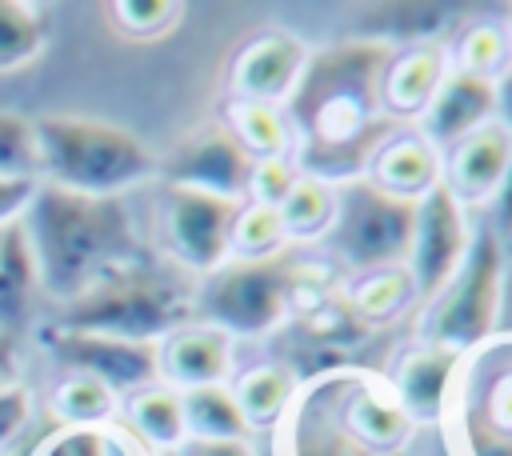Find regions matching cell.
Here are the masks:
<instances>
[{
  "label": "cell",
  "mask_w": 512,
  "mask_h": 456,
  "mask_svg": "<svg viewBox=\"0 0 512 456\" xmlns=\"http://www.w3.org/2000/svg\"><path fill=\"white\" fill-rule=\"evenodd\" d=\"M392 48L372 40H332L312 48L308 72L288 104V116L300 132L296 164L332 184H344L340 156L360 176L368 148L388 128L380 112V76Z\"/></svg>",
  "instance_id": "cell-1"
},
{
  "label": "cell",
  "mask_w": 512,
  "mask_h": 456,
  "mask_svg": "<svg viewBox=\"0 0 512 456\" xmlns=\"http://www.w3.org/2000/svg\"><path fill=\"white\" fill-rule=\"evenodd\" d=\"M20 228L32 244L44 300L56 308L156 256L128 196H80L40 184L28 212L20 216Z\"/></svg>",
  "instance_id": "cell-2"
},
{
  "label": "cell",
  "mask_w": 512,
  "mask_h": 456,
  "mask_svg": "<svg viewBox=\"0 0 512 456\" xmlns=\"http://www.w3.org/2000/svg\"><path fill=\"white\" fill-rule=\"evenodd\" d=\"M40 184L80 196H128L160 184L164 156L128 124L104 116H32Z\"/></svg>",
  "instance_id": "cell-3"
},
{
  "label": "cell",
  "mask_w": 512,
  "mask_h": 456,
  "mask_svg": "<svg viewBox=\"0 0 512 456\" xmlns=\"http://www.w3.org/2000/svg\"><path fill=\"white\" fill-rule=\"evenodd\" d=\"M188 320H196V280L172 268L168 260L152 256L144 264H132L100 280L80 300L56 308L48 324L68 328V332L160 344Z\"/></svg>",
  "instance_id": "cell-4"
},
{
  "label": "cell",
  "mask_w": 512,
  "mask_h": 456,
  "mask_svg": "<svg viewBox=\"0 0 512 456\" xmlns=\"http://www.w3.org/2000/svg\"><path fill=\"white\" fill-rule=\"evenodd\" d=\"M504 280H508V248L484 216H472L468 252L452 272V280L428 304L416 308L412 340L448 348L456 356H468L472 348L488 344L500 328Z\"/></svg>",
  "instance_id": "cell-5"
},
{
  "label": "cell",
  "mask_w": 512,
  "mask_h": 456,
  "mask_svg": "<svg viewBox=\"0 0 512 456\" xmlns=\"http://www.w3.org/2000/svg\"><path fill=\"white\" fill-rule=\"evenodd\" d=\"M440 432L448 456H512V332L460 360Z\"/></svg>",
  "instance_id": "cell-6"
},
{
  "label": "cell",
  "mask_w": 512,
  "mask_h": 456,
  "mask_svg": "<svg viewBox=\"0 0 512 456\" xmlns=\"http://www.w3.org/2000/svg\"><path fill=\"white\" fill-rule=\"evenodd\" d=\"M292 256V252H288ZM288 256L280 260H228L212 276L196 280V320L240 340H268L292 324Z\"/></svg>",
  "instance_id": "cell-7"
},
{
  "label": "cell",
  "mask_w": 512,
  "mask_h": 456,
  "mask_svg": "<svg viewBox=\"0 0 512 456\" xmlns=\"http://www.w3.org/2000/svg\"><path fill=\"white\" fill-rule=\"evenodd\" d=\"M244 200L192 188V184H156V244L160 260L180 268L192 280L212 276L232 260V220Z\"/></svg>",
  "instance_id": "cell-8"
},
{
  "label": "cell",
  "mask_w": 512,
  "mask_h": 456,
  "mask_svg": "<svg viewBox=\"0 0 512 456\" xmlns=\"http://www.w3.org/2000/svg\"><path fill=\"white\" fill-rule=\"evenodd\" d=\"M412 220H416V204H400L356 176L340 184V212L320 248L340 264L344 276L384 264H404Z\"/></svg>",
  "instance_id": "cell-9"
},
{
  "label": "cell",
  "mask_w": 512,
  "mask_h": 456,
  "mask_svg": "<svg viewBox=\"0 0 512 456\" xmlns=\"http://www.w3.org/2000/svg\"><path fill=\"white\" fill-rule=\"evenodd\" d=\"M472 216L468 208H460L448 188H432L420 204H416V220H412V236H408V252H404V268L416 284L420 304H428L460 268L468 240H472Z\"/></svg>",
  "instance_id": "cell-10"
},
{
  "label": "cell",
  "mask_w": 512,
  "mask_h": 456,
  "mask_svg": "<svg viewBox=\"0 0 512 456\" xmlns=\"http://www.w3.org/2000/svg\"><path fill=\"white\" fill-rule=\"evenodd\" d=\"M272 456H372L340 420V368L308 376L300 384L292 408L272 432Z\"/></svg>",
  "instance_id": "cell-11"
},
{
  "label": "cell",
  "mask_w": 512,
  "mask_h": 456,
  "mask_svg": "<svg viewBox=\"0 0 512 456\" xmlns=\"http://www.w3.org/2000/svg\"><path fill=\"white\" fill-rule=\"evenodd\" d=\"M48 356L64 372H84L104 380L120 400L128 392H140L160 380V356L156 344H136V340H116V336H92V332H68L56 324L40 328Z\"/></svg>",
  "instance_id": "cell-12"
},
{
  "label": "cell",
  "mask_w": 512,
  "mask_h": 456,
  "mask_svg": "<svg viewBox=\"0 0 512 456\" xmlns=\"http://www.w3.org/2000/svg\"><path fill=\"white\" fill-rule=\"evenodd\" d=\"M312 60V44L296 28H264L228 64V96L288 108Z\"/></svg>",
  "instance_id": "cell-13"
},
{
  "label": "cell",
  "mask_w": 512,
  "mask_h": 456,
  "mask_svg": "<svg viewBox=\"0 0 512 456\" xmlns=\"http://www.w3.org/2000/svg\"><path fill=\"white\" fill-rule=\"evenodd\" d=\"M340 420L356 436V444L368 448L372 456L412 452L420 432L412 416L400 408V400L392 396L384 372L356 368V364L340 368Z\"/></svg>",
  "instance_id": "cell-14"
},
{
  "label": "cell",
  "mask_w": 512,
  "mask_h": 456,
  "mask_svg": "<svg viewBox=\"0 0 512 456\" xmlns=\"http://www.w3.org/2000/svg\"><path fill=\"white\" fill-rule=\"evenodd\" d=\"M440 172L444 152L416 124H388L380 140L368 148L360 180H368L376 192L400 204H420L432 188H440Z\"/></svg>",
  "instance_id": "cell-15"
},
{
  "label": "cell",
  "mask_w": 512,
  "mask_h": 456,
  "mask_svg": "<svg viewBox=\"0 0 512 456\" xmlns=\"http://www.w3.org/2000/svg\"><path fill=\"white\" fill-rule=\"evenodd\" d=\"M460 360L464 356L436 348V344H424V340H408L392 352L384 380L416 428H440L456 372H460Z\"/></svg>",
  "instance_id": "cell-16"
},
{
  "label": "cell",
  "mask_w": 512,
  "mask_h": 456,
  "mask_svg": "<svg viewBox=\"0 0 512 456\" xmlns=\"http://www.w3.org/2000/svg\"><path fill=\"white\" fill-rule=\"evenodd\" d=\"M512 160V132L492 120L484 128H476L472 136L456 140L452 148H444V172L440 184L448 188V196L468 208V212H484L508 172Z\"/></svg>",
  "instance_id": "cell-17"
},
{
  "label": "cell",
  "mask_w": 512,
  "mask_h": 456,
  "mask_svg": "<svg viewBox=\"0 0 512 456\" xmlns=\"http://www.w3.org/2000/svg\"><path fill=\"white\" fill-rule=\"evenodd\" d=\"M236 340L204 320H188L172 336L156 344L160 356V380L188 392V388H208V384H228L236 372Z\"/></svg>",
  "instance_id": "cell-18"
},
{
  "label": "cell",
  "mask_w": 512,
  "mask_h": 456,
  "mask_svg": "<svg viewBox=\"0 0 512 456\" xmlns=\"http://www.w3.org/2000/svg\"><path fill=\"white\" fill-rule=\"evenodd\" d=\"M448 40L392 48L380 76V112L388 124H416L448 76Z\"/></svg>",
  "instance_id": "cell-19"
},
{
  "label": "cell",
  "mask_w": 512,
  "mask_h": 456,
  "mask_svg": "<svg viewBox=\"0 0 512 456\" xmlns=\"http://www.w3.org/2000/svg\"><path fill=\"white\" fill-rule=\"evenodd\" d=\"M456 8L448 4H356L348 8V28L340 40H372L384 48L436 44L456 32Z\"/></svg>",
  "instance_id": "cell-20"
},
{
  "label": "cell",
  "mask_w": 512,
  "mask_h": 456,
  "mask_svg": "<svg viewBox=\"0 0 512 456\" xmlns=\"http://www.w3.org/2000/svg\"><path fill=\"white\" fill-rule=\"evenodd\" d=\"M248 168H252V160L240 152V144L220 124H212V128L196 132L172 160H164L160 180L192 184V188H208V192L244 200Z\"/></svg>",
  "instance_id": "cell-21"
},
{
  "label": "cell",
  "mask_w": 512,
  "mask_h": 456,
  "mask_svg": "<svg viewBox=\"0 0 512 456\" xmlns=\"http://www.w3.org/2000/svg\"><path fill=\"white\" fill-rule=\"evenodd\" d=\"M492 120H496V80L448 68L444 84L436 88V96L424 108V116L416 120V128L444 152Z\"/></svg>",
  "instance_id": "cell-22"
},
{
  "label": "cell",
  "mask_w": 512,
  "mask_h": 456,
  "mask_svg": "<svg viewBox=\"0 0 512 456\" xmlns=\"http://www.w3.org/2000/svg\"><path fill=\"white\" fill-rule=\"evenodd\" d=\"M300 376L288 360L280 356H264V360H252V364H236L228 388L236 396V408L248 424V436H272L276 424L284 420V412L292 408L296 392H300Z\"/></svg>",
  "instance_id": "cell-23"
},
{
  "label": "cell",
  "mask_w": 512,
  "mask_h": 456,
  "mask_svg": "<svg viewBox=\"0 0 512 456\" xmlns=\"http://www.w3.org/2000/svg\"><path fill=\"white\" fill-rule=\"evenodd\" d=\"M40 300H44V288H40L36 256L16 220L0 236V336L20 344L24 332L40 324V312H36Z\"/></svg>",
  "instance_id": "cell-24"
},
{
  "label": "cell",
  "mask_w": 512,
  "mask_h": 456,
  "mask_svg": "<svg viewBox=\"0 0 512 456\" xmlns=\"http://www.w3.org/2000/svg\"><path fill=\"white\" fill-rule=\"evenodd\" d=\"M344 304L352 308V316L372 332V328H388L404 316H416L420 296L416 284L408 276L404 264H384V268H368V272H348L340 284Z\"/></svg>",
  "instance_id": "cell-25"
},
{
  "label": "cell",
  "mask_w": 512,
  "mask_h": 456,
  "mask_svg": "<svg viewBox=\"0 0 512 456\" xmlns=\"http://www.w3.org/2000/svg\"><path fill=\"white\" fill-rule=\"evenodd\" d=\"M120 424L152 452V456H172L188 440V420H184V392L156 380L140 392H128L120 400Z\"/></svg>",
  "instance_id": "cell-26"
},
{
  "label": "cell",
  "mask_w": 512,
  "mask_h": 456,
  "mask_svg": "<svg viewBox=\"0 0 512 456\" xmlns=\"http://www.w3.org/2000/svg\"><path fill=\"white\" fill-rule=\"evenodd\" d=\"M220 128L240 144V152H244L248 160L296 156V152H300V132H296L288 108H276V104L224 96Z\"/></svg>",
  "instance_id": "cell-27"
},
{
  "label": "cell",
  "mask_w": 512,
  "mask_h": 456,
  "mask_svg": "<svg viewBox=\"0 0 512 456\" xmlns=\"http://www.w3.org/2000/svg\"><path fill=\"white\" fill-rule=\"evenodd\" d=\"M336 212H340V184L300 168L292 188H288V196H284V204H280V220H284L288 244L292 248L324 244L332 224H336Z\"/></svg>",
  "instance_id": "cell-28"
},
{
  "label": "cell",
  "mask_w": 512,
  "mask_h": 456,
  "mask_svg": "<svg viewBox=\"0 0 512 456\" xmlns=\"http://www.w3.org/2000/svg\"><path fill=\"white\" fill-rule=\"evenodd\" d=\"M52 428H108L120 420V396L84 372H64L48 392Z\"/></svg>",
  "instance_id": "cell-29"
},
{
  "label": "cell",
  "mask_w": 512,
  "mask_h": 456,
  "mask_svg": "<svg viewBox=\"0 0 512 456\" xmlns=\"http://www.w3.org/2000/svg\"><path fill=\"white\" fill-rule=\"evenodd\" d=\"M448 64L468 76L500 80L512 68V32L504 16H480L448 36Z\"/></svg>",
  "instance_id": "cell-30"
},
{
  "label": "cell",
  "mask_w": 512,
  "mask_h": 456,
  "mask_svg": "<svg viewBox=\"0 0 512 456\" xmlns=\"http://www.w3.org/2000/svg\"><path fill=\"white\" fill-rule=\"evenodd\" d=\"M52 44V8L32 0H0V72L28 68Z\"/></svg>",
  "instance_id": "cell-31"
},
{
  "label": "cell",
  "mask_w": 512,
  "mask_h": 456,
  "mask_svg": "<svg viewBox=\"0 0 512 456\" xmlns=\"http://www.w3.org/2000/svg\"><path fill=\"white\" fill-rule=\"evenodd\" d=\"M184 420H188V436H196V440H252L228 384L188 388Z\"/></svg>",
  "instance_id": "cell-32"
},
{
  "label": "cell",
  "mask_w": 512,
  "mask_h": 456,
  "mask_svg": "<svg viewBox=\"0 0 512 456\" xmlns=\"http://www.w3.org/2000/svg\"><path fill=\"white\" fill-rule=\"evenodd\" d=\"M288 252H292V244H288L280 208L244 200L236 220H232V260L260 264V260H280Z\"/></svg>",
  "instance_id": "cell-33"
},
{
  "label": "cell",
  "mask_w": 512,
  "mask_h": 456,
  "mask_svg": "<svg viewBox=\"0 0 512 456\" xmlns=\"http://www.w3.org/2000/svg\"><path fill=\"white\" fill-rule=\"evenodd\" d=\"M36 456H152L120 420L108 428H48Z\"/></svg>",
  "instance_id": "cell-34"
},
{
  "label": "cell",
  "mask_w": 512,
  "mask_h": 456,
  "mask_svg": "<svg viewBox=\"0 0 512 456\" xmlns=\"http://www.w3.org/2000/svg\"><path fill=\"white\" fill-rule=\"evenodd\" d=\"M116 32L128 40H160L184 20V4L176 0H116L108 8Z\"/></svg>",
  "instance_id": "cell-35"
},
{
  "label": "cell",
  "mask_w": 512,
  "mask_h": 456,
  "mask_svg": "<svg viewBox=\"0 0 512 456\" xmlns=\"http://www.w3.org/2000/svg\"><path fill=\"white\" fill-rule=\"evenodd\" d=\"M0 176H36V132L32 116L0 108Z\"/></svg>",
  "instance_id": "cell-36"
},
{
  "label": "cell",
  "mask_w": 512,
  "mask_h": 456,
  "mask_svg": "<svg viewBox=\"0 0 512 456\" xmlns=\"http://www.w3.org/2000/svg\"><path fill=\"white\" fill-rule=\"evenodd\" d=\"M300 164L296 156H268V160H252L248 168V184H244V200L252 204H268V208H280L292 180H296Z\"/></svg>",
  "instance_id": "cell-37"
},
{
  "label": "cell",
  "mask_w": 512,
  "mask_h": 456,
  "mask_svg": "<svg viewBox=\"0 0 512 456\" xmlns=\"http://www.w3.org/2000/svg\"><path fill=\"white\" fill-rule=\"evenodd\" d=\"M36 428V396L24 380H12L0 388V448L16 444Z\"/></svg>",
  "instance_id": "cell-38"
},
{
  "label": "cell",
  "mask_w": 512,
  "mask_h": 456,
  "mask_svg": "<svg viewBox=\"0 0 512 456\" xmlns=\"http://www.w3.org/2000/svg\"><path fill=\"white\" fill-rule=\"evenodd\" d=\"M36 188H40V180H32V176H0V228L16 224L28 212Z\"/></svg>",
  "instance_id": "cell-39"
},
{
  "label": "cell",
  "mask_w": 512,
  "mask_h": 456,
  "mask_svg": "<svg viewBox=\"0 0 512 456\" xmlns=\"http://www.w3.org/2000/svg\"><path fill=\"white\" fill-rule=\"evenodd\" d=\"M476 216H484V220L492 224V232L504 240V248H512V160H508V172H504V180H500L492 204H488L484 212H476Z\"/></svg>",
  "instance_id": "cell-40"
},
{
  "label": "cell",
  "mask_w": 512,
  "mask_h": 456,
  "mask_svg": "<svg viewBox=\"0 0 512 456\" xmlns=\"http://www.w3.org/2000/svg\"><path fill=\"white\" fill-rule=\"evenodd\" d=\"M172 456H260L256 440H196L188 436Z\"/></svg>",
  "instance_id": "cell-41"
},
{
  "label": "cell",
  "mask_w": 512,
  "mask_h": 456,
  "mask_svg": "<svg viewBox=\"0 0 512 456\" xmlns=\"http://www.w3.org/2000/svg\"><path fill=\"white\" fill-rule=\"evenodd\" d=\"M12 380H24L20 376V344L8 340V336H0V388L12 384Z\"/></svg>",
  "instance_id": "cell-42"
},
{
  "label": "cell",
  "mask_w": 512,
  "mask_h": 456,
  "mask_svg": "<svg viewBox=\"0 0 512 456\" xmlns=\"http://www.w3.org/2000/svg\"><path fill=\"white\" fill-rule=\"evenodd\" d=\"M496 120L512 132V68L496 80Z\"/></svg>",
  "instance_id": "cell-43"
},
{
  "label": "cell",
  "mask_w": 512,
  "mask_h": 456,
  "mask_svg": "<svg viewBox=\"0 0 512 456\" xmlns=\"http://www.w3.org/2000/svg\"><path fill=\"white\" fill-rule=\"evenodd\" d=\"M504 24H508V32H512V12H508V16H504Z\"/></svg>",
  "instance_id": "cell-44"
},
{
  "label": "cell",
  "mask_w": 512,
  "mask_h": 456,
  "mask_svg": "<svg viewBox=\"0 0 512 456\" xmlns=\"http://www.w3.org/2000/svg\"><path fill=\"white\" fill-rule=\"evenodd\" d=\"M508 260H512V248H508Z\"/></svg>",
  "instance_id": "cell-45"
},
{
  "label": "cell",
  "mask_w": 512,
  "mask_h": 456,
  "mask_svg": "<svg viewBox=\"0 0 512 456\" xmlns=\"http://www.w3.org/2000/svg\"><path fill=\"white\" fill-rule=\"evenodd\" d=\"M0 236H4V228H0Z\"/></svg>",
  "instance_id": "cell-46"
}]
</instances>
